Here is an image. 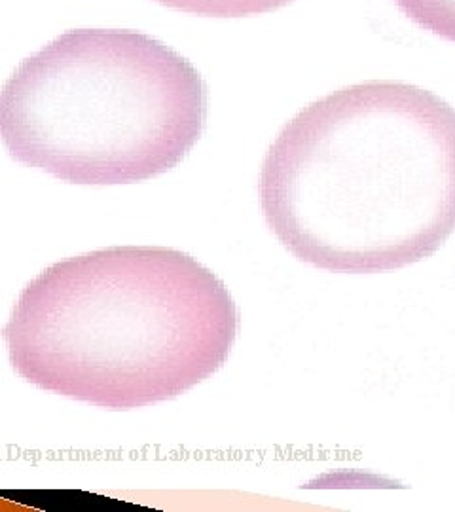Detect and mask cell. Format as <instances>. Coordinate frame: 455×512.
Listing matches in <instances>:
<instances>
[{
	"label": "cell",
	"instance_id": "obj_1",
	"mask_svg": "<svg viewBox=\"0 0 455 512\" xmlns=\"http://www.w3.org/2000/svg\"><path fill=\"white\" fill-rule=\"evenodd\" d=\"M258 192L275 238L319 270L416 264L455 232V109L393 80L328 93L275 137Z\"/></svg>",
	"mask_w": 455,
	"mask_h": 512
},
{
	"label": "cell",
	"instance_id": "obj_2",
	"mask_svg": "<svg viewBox=\"0 0 455 512\" xmlns=\"http://www.w3.org/2000/svg\"><path fill=\"white\" fill-rule=\"evenodd\" d=\"M239 313L226 285L167 247H110L33 279L2 329L23 380L131 410L175 399L226 363Z\"/></svg>",
	"mask_w": 455,
	"mask_h": 512
},
{
	"label": "cell",
	"instance_id": "obj_3",
	"mask_svg": "<svg viewBox=\"0 0 455 512\" xmlns=\"http://www.w3.org/2000/svg\"><path fill=\"white\" fill-rule=\"evenodd\" d=\"M207 122V84L162 40L74 29L0 88L10 156L73 184L141 183L181 164Z\"/></svg>",
	"mask_w": 455,
	"mask_h": 512
},
{
	"label": "cell",
	"instance_id": "obj_4",
	"mask_svg": "<svg viewBox=\"0 0 455 512\" xmlns=\"http://www.w3.org/2000/svg\"><path fill=\"white\" fill-rule=\"evenodd\" d=\"M182 14L203 18H249L270 14L294 0H156Z\"/></svg>",
	"mask_w": 455,
	"mask_h": 512
},
{
	"label": "cell",
	"instance_id": "obj_5",
	"mask_svg": "<svg viewBox=\"0 0 455 512\" xmlns=\"http://www.w3.org/2000/svg\"><path fill=\"white\" fill-rule=\"evenodd\" d=\"M395 4L423 31L455 42V0H395Z\"/></svg>",
	"mask_w": 455,
	"mask_h": 512
}]
</instances>
